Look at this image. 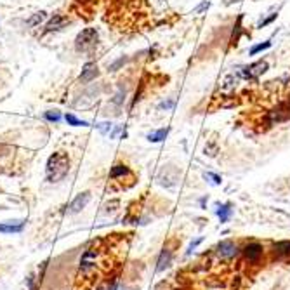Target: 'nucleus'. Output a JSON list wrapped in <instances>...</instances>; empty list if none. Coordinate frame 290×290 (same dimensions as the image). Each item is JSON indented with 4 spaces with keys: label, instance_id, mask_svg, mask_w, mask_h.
<instances>
[{
    "label": "nucleus",
    "instance_id": "obj_1",
    "mask_svg": "<svg viewBox=\"0 0 290 290\" xmlns=\"http://www.w3.org/2000/svg\"><path fill=\"white\" fill-rule=\"evenodd\" d=\"M47 181L58 182L64 179L70 172V157L64 151H56L47 160Z\"/></svg>",
    "mask_w": 290,
    "mask_h": 290
},
{
    "label": "nucleus",
    "instance_id": "obj_2",
    "mask_svg": "<svg viewBox=\"0 0 290 290\" xmlns=\"http://www.w3.org/2000/svg\"><path fill=\"white\" fill-rule=\"evenodd\" d=\"M99 42V33L96 28H85L82 30L79 35H77V40H75V49L79 52H91L96 49Z\"/></svg>",
    "mask_w": 290,
    "mask_h": 290
},
{
    "label": "nucleus",
    "instance_id": "obj_3",
    "mask_svg": "<svg viewBox=\"0 0 290 290\" xmlns=\"http://www.w3.org/2000/svg\"><path fill=\"white\" fill-rule=\"evenodd\" d=\"M242 254H243V259L249 264H257L264 256V247L261 243H257V242H250L242 249Z\"/></svg>",
    "mask_w": 290,
    "mask_h": 290
},
{
    "label": "nucleus",
    "instance_id": "obj_4",
    "mask_svg": "<svg viewBox=\"0 0 290 290\" xmlns=\"http://www.w3.org/2000/svg\"><path fill=\"white\" fill-rule=\"evenodd\" d=\"M216 254L219 259H224V261H229L233 257L238 256V245L233 240H223L219 245H217Z\"/></svg>",
    "mask_w": 290,
    "mask_h": 290
},
{
    "label": "nucleus",
    "instance_id": "obj_5",
    "mask_svg": "<svg viewBox=\"0 0 290 290\" xmlns=\"http://www.w3.org/2000/svg\"><path fill=\"white\" fill-rule=\"evenodd\" d=\"M268 68H270L268 61H256L252 64H249V66H245L242 75H243L245 79H259L262 73L268 71Z\"/></svg>",
    "mask_w": 290,
    "mask_h": 290
},
{
    "label": "nucleus",
    "instance_id": "obj_6",
    "mask_svg": "<svg viewBox=\"0 0 290 290\" xmlns=\"http://www.w3.org/2000/svg\"><path fill=\"white\" fill-rule=\"evenodd\" d=\"M96 261H97V250L96 249H89L85 250V254L80 259V270L83 273H89L92 268H96Z\"/></svg>",
    "mask_w": 290,
    "mask_h": 290
},
{
    "label": "nucleus",
    "instance_id": "obj_7",
    "mask_svg": "<svg viewBox=\"0 0 290 290\" xmlns=\"http://www.w3.org/2000/svg\"><path fill=\"white\" fill-rule=\"evenodd\" d=\"M89 202H91V193H89V191H83V193L75 196L73 202L70 203V212L71 214H77V212H80L82 209H85V205H87Z\"/></svg>",
    "mask_w": 290,
    "mask_h": 290
},
{
    "label": "nucleus",
    "instance_id": "obj_8",
    "mask_svg": "<svg viewBox=\"0 0 290 290\" xmlns=\"http://www.w3.org/2000/svg\"><path fill=\"white\" fill-rule=\"evenodd\" d=\"M172 254H174V250L170 249V247H163L162 254H160V257H158V266H157L158 271H163L169 268L170 261H172Z\"/></svg>",
    "mask_w": 290,
    "mask_h": 290
},
{
    "label": "nucleus",
    "instance_id": "obj_9",
    "mask_svg": "<svg viewBox=\"0 0 290 290\" xmlns=\"http://www.w3.org/2000/svg\"><path fill=\"white\" fill-rule=\"evenodd\" d=\"M70 21H68V17L66 16H61V14H56L52 19L47 23V26H46V30L47 32H58V30H61V28H64V26L68 25Z\"/></svg>",
    "mask_w": 290,
    "mask_h": 290
},
{
    "label": "nucleus",
    "instance_id": "obj_10",
    "mask_svg": "<svg viewBox=\"0 0 290 290\" xmlns=\"http://www.w3.org/2000/svg\"><path fill=\"white\" fill-rule=\"evenodd\" d=\"M97 77V66H96V63H87V64H83L82 68V75H80V80L83 83L91 82Z\"/></svg>",
    "mask_w": 290,
    "mask_h": 290
},
{
    "label": "nucleus",
    "instance_id": "obj_11",
    "mask_svg": "<svg viewBox=\"0 0 290 290\" xmlns=\"http://www.w3.org/2000/svg\"><path fill=\"white\" fill-rule=\"evenodd\" d=\"M25 228V221H7L0 224V233H21Z\"/></svg>",
    "mask_w": 290,
    "mask_h": 290
},
{
    "label": "nucleus",
    "instance_id": "obj_12",
    "mask_svg": "<svg viewBox=\"0 0 290 290\" xmlns=\"http://www.w3.org/2000/svg\"><path fill=\"white\" fill-rule=\"evenodd\" d=\"M273 250H274V256H276L278 259H290V240L274 243Z\"/></svg>",
    "mask_w": 290,
    "mask_h": 290
},
{
    "label": "nucleus",
    "instance_id": "obj_13",
    "mask_svg": "<svg viewBox=\"0 0 290 290\" xmlns=\"http://www.w3.org/2000/svg\"><path fill=\"white\" fill-rule=\"evenodd\" d=\"M289 116H290V112L285 108V106H283V104H282V106H278L276 110H273V112L270 113V120L273 122V124H274V122H276V124H278V122L287 120Z\"/></svg>",
    "mask_w": 290,
    "mask_h": 290
},
{
    "label": "nucleus",
    "instance_id": "obj_14",
    "mask_svg": "<svg viewBox=\"0 0 290 290\" xmlns=\"http://www.w3.org/2000/svg\"><path fill=\"white\" fill-rule=\"evenodd\" d=\"M127 176H130V170H129L127 165H122V163H116V165H113L112 170H110V177L112 179L127 177Z\"/></svg>",
    "mask_w": 290,
    "mask_h": 290
},
{
    "label": "nucleus",
    "instance_id": "obj_15",
    "mask_svg": "<svg viewBox=\"0 0 290 290\" xmlns=\"http://www.w3.org/2000/svg\"><path fill=\"white\" fill-rule=\"evenodd\" d=\"M167 134H169V127L158 129V130H155V132L148 134V141H151V143H160V141H163V139H165Z\"/></svg>",
    "mask_w": 290,
    "mask_h": 290
},
{
    "label": "nucleus",
    "instance_id": "obj_16",
    "mask_svg": "<svg viewBox=\"0 0 290 290\" xmlns=\"http://www.w3.org/2000/svg\"><path fill=\"white\" fill-rule=\"evenodd\" d=\"M217 216H219L221 223H228V219L231 217V209H229L228 203H226V205H221V207L217 209Z\"/></svg>",
    "mask_w": 290,
    "mask_h": 290
},
{
    "label": "nucleus",
    "instance_id": "obj_17",
    "mask_svg": "<svg viewBox=\"0 0 290 290\" xmlns=\"http://www.w3.org/2000/svg\"><path fill=\"white\" fill-rule=\"evenodd\" d=\"M47 17V13H44V11H40V13H37L33 17H30L28 19V26H37L40 25V23H44Z\"/></svg>",
    "mask_w": 290,
    "mask_h": 290
},
{
    "label": "nucleus",
    "instance_id": "obj_18",
    "mask_svg": "<svg viewBox=\"0 0 290 290\" xmlns=\"http://www.w3.org/2000/svg\"><path fill=\"white\" fill-rule=\"evenodd\" d=\"M270 47H271V42H270V40H266L264 44H257V46H254L252 49L249 50V54H250V56H256V54H259V52H262V50L270 49Z\"/></svg>",
    "mask_w": 290,
    "mask_h": 290
},
{
    "label": "nucleus",
    "instance_id": "obj_19",
    "mask_svg": "<svg viewBox=\"0 0 290 290\" xmlns=\"http://www.w3.org/2000/svg\"><path fill=\"white\" fill-rule=\"evenodd\" d=\"M64 118H66V122L70 125H73V127H80V125H87V122H82V120H79V118H77V116L75 115H71V113H68L66 116H64Z\"/></svg>",
    "mask_w": 290,
    "mask_h": 290
},
{
    "label": "nucleus",
    "instance_id": "obj_20",
    "mask_svg": "<svg viewBox=\"0 0 290 290\" xmlns=\"http://www.w3.org/2000/svg\"><path fill=\"white\" fill-rule=\"evenodd\" d=\"M46 118L49 122H59V120H61V113H59V112H47Z\"/></svg>",
    "mask_w": 290,
    "mask_h": 290
},
{
    "label": "nucleus",
    "instance_id": "obj_21",
    "mask_svg": "<svg viewBox=\"0 0 290 290\" xmlns=\"http://www.w3.org/2000/svg\"><path fill=\"white\" fill-rule=\"evenodd\" d=\"M276 17H278V14H276V13H274V14H271V16H270V17H266V19H262V21H259V25H257V28H262V26H266V25H270L271 21H273V19H276Z\"/></svg>",
    "mask_w": 290,
    "mask_h": 290
},
{
    "label": "nucleus",
    "instance_id": "obj_22",
    "mask_svg": "<svg viewBox=\"0 0 290 290\" xmlns=\"http://www.w3.org/2000/svg\"><path fill=\"white\" fill-rule=\"evenodd\" d=\"M174 99H169V101H163L162 104H160V106H158V108L160 110H172L174 108Z\"/></svg>",
    "mask_w": 290,
    "mask_h": 290
},
{
    "label": "nucleus",
    "instance_id": "obj_23",
    "mask_svg": "<svg viewBox=\"0 0 290 290\" xmlns=\"http://www.w3.org/2000/svg\"><path fill=\"white\" fill-rule=\"evenodd\" d=\"M209 5H210V0H203L202 4H200L198 7H196V11H195V13H196V14L203 13V11H205V9H209Z\"/></svg>",
    "mask_w": 290,
    "mask_h": 290
},
{
    "label": "nucleus",
    "instance_id": "obj_24",
    "mask_svg": "<svg viewBox=\"0 0 290 290\" xmlns=\"http://www.w3.org/2000/svg\"><path fill=\"white\" fill-rule=\"evenodd\" d=\"M212 179V182H214V184H221V177L217 174H212V172H207V174H205V179Z\"/></svg>",
    "mask_w": 290,
    "mask_h": 290
},
{
    "label": "nucleus",
    "instance_id": "obj_25",
    "mask_svg": "<svg viewBox=\"0 0 290 290\" xmlns=\"http://www.w3.org/2000/svg\"><path fill=\"white\" fill-rule=\"evenodd\" d=\"M97 127L103 134H110V130H112V124H99Z\"/></svg>",
    "mask_w": 290,
    "mask_h": 290
},
{
    "label": "nucleus",
    "instance_id": "obj_26",
    "mask_svg": "<svg viewBox=\"0 0 290 290\" xmlns=\"http://www.w3.org/2000/svg\"><path fill=\"white\" fill-rule=\"evenodd\" d=\"M200 242H202V238H196L195 242H191V243H190V247H188V254H191V252H193V250L196 249V245H198Z\"/></svg>",
    "mask_w": 290,
    "mask_h": 290
},
{
    "label": "nucleus",
    "instance_id": "obj_27",
    "mask_svg": "<svg viewBox=\"0 0 290 290\" xmlns=\"http://www.w3.org/2000/svg\"><path fill=\"white\" fill-rule=\"evenodd\" d=\"M233 2H240V0H228V4H233Z\"/></svg>",
    "mask_w": 290,
    "mask_h": 290
},
{
    "label": "nucleus",
    "instance_id": "obj_28",
    "mask_svg": "<svg viewBox=\"0 0 290 290\" xmlns=\"http://www.w3.org/2000/svg\"><path fill=\"white\" fill-rule=\"evenodd\" d=\"M162 2H165V0H162Z\"/></svg>",
    "mask_w": 290,
    "mask_h": 290
}]
</instances>
